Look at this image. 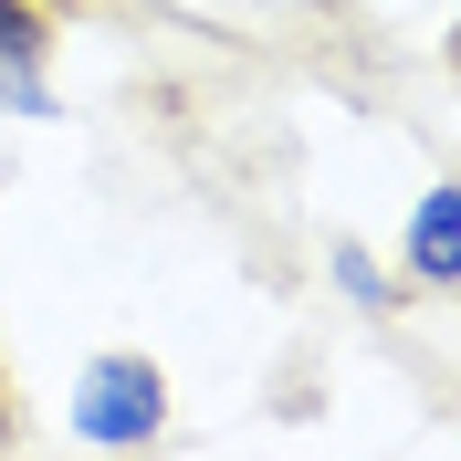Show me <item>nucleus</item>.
Instances as JSON below:
<instances>
[{"label":"nucleus","mask_w":461,"mask_h":461,"mask_svg":"<svg viewBox=\"0 0 461 461\" xmlns=\"http://www.w3.org/2000/svg\"><path fill=\"white\" fill-rule=\"evenodd\" d=\"M42 53H53L42 0H0V63H42Z\"/></svg>","instance_id":"nucleus-4"},{"label":"nucleus","mask_w":461,"mask_h":461,"mask_svg":"<svg viewBox=\"0 0 461 461\" xmlns=\"http://www.w3.org/2000/svg\"><path fill=\"white\" fill-rule=\"evenodd\" d=\"M336 284H346V304H357V315H399V273H388L367 241H336Z\"/></svg>","instance_id":"nucleus-3"},{"label":"nucleus","mask_w":461,"mask_h":461,"mask_svg":"<svg viewBox=\"0 0 461 461\" xmlns=\"http://www.w3.org/2000/svg\"><path fill=\"white\" fill-rule=\"evenodd\" d=\"M11 430H22V409H11V388H0V451H11Z\"/></svg>","instance_id":"nucleus-6"},{"label":"nucleus","mask_w":461,"mask_h":461,"mask_svg":"<svg viewBox=\"0 0 461 461\" xmlns=\"http://www.w3.org/2000/svg\"><path fill=\"white\" fill-rule=\"evenodd\" d=\"M0 115H32V126H42V115H63L53 85H42V63H0Z\"/></svg>","instance_id":"nucleus-5"},{"label":"nucleus","mask_w":461,"mask_h":461,"mask_svg":"<svg viewBox=\"0 0 461 461\" xmlns=\"http://www.w3.org/2000/svg\"><path fill=\"white\" fill-rule=\"evenodd\" d=\"M168 430V367L137 357V346H105L85 377H74V440L95 451H147Z\"/></svg>","instance_id":"nucleus-1"},{"label":"nucleus","mask_w":461,"mask_h":461,"mask_svg":"<svg viewBox=\"0 0 461 461\" xmlns=\"http://www.w3.org/2000/svg\"><path fill=\"white\" fill-rule=\"evenodd\" d=\"M399 284H430V294H461V178H430L420 210L399 230Z\"/></svg>","instance_id":"nucleus-2"}]
</instances>
